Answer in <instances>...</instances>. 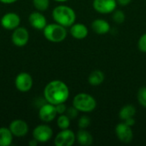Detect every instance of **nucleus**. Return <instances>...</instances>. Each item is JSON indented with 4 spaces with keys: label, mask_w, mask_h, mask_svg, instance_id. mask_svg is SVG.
<instances>
[{
    "label": "nucleus",
    "mask_w": 146,
    "mask_h": 146,
    "mask_svg": "<svg viewBox=\"0 0 146 146\" xmlns=\"http://www.w3.org/2000/svg\"><path fill=\"white\" fill-rule=\"evenodd\" d=\"M29 40V33L28 31L22 27H18L13 31L11 35L12 43L18 47L25 46Z\"/></svg>",
    "instance_id": "nucleus-10"
},
{
    "label": "nucleus",
    "mask_w": 146,
    "mask_h": 146,
    "mask_svg": "<svg viewBox=\"0 0 146 146\" xmlns=\"http://www.w3.org/2000/svg\"><path fill=\"white\" fill-rule=\"evenodd\" d=\"M124 122H125L126 124H127L128 126H130V127H133L134 124H135V119H134V117H133V118H130V119L125 121Z\"/></svg>",
    "instance_id": "nucleus-30"
},
{
    "label": "nucleus",
    "mask_w": 146,
    "mask_h": 146,
    "mask_svg": "<svg viewBox=\"0 0 146 146\" xmlns=\"http://www.w3.org/2000/svg\"><path fill=\"white\" fill-rule=\"evenodd\" d=\"M73 106L75 107L80 112L91 113L97 107V101L93 96L80 92L74 96L73 99Z\"/></svg>",
    "instance_id": "nucleus-3"
},
{
    "label": "nucleus",
    "mask_w": 146,
    "mask_h": 146,
    "mask_svg": "<svg viewBox=\"0 0 146 146\" xmlns=\"http://www.w3.org/2000/svg\"><path fill=\"white\" fill-rule=\"evenodd\" d=\"M117 4L116 0H93L92 3L95 11L103 15L113 13L116 9Z\"/></svg>",
    "instance_id": "nucleus-7"
},
{
    "label": "nucleus",
    "mask_w": 146,
    "mask_h": 146,
    "mask_svg": "<svg viewBox=\"0 0 146 146\" xmlns=\"http://www.w3.org/2000/svg\"><path fill=\"white\" fill-rule=\"evenodd\" d=\"M76 141L75 133L70 129L62 130L57 133L54 139V144L56 146H72Z\"/></svg>",
    "instance_id": "nucleus-6"
},
{
    "label": "nucleus",
    "mask_w": 146,
    "mask_h": 146,
    "mask_svg": "<svg viewBox=\"0 0 146 146\" xmlns=\"http://www.w3.org/2000/svg\"><path fill=\"white\" fill-rule=\"evenodd\" d=\"M33 4L38 11H45L50 6V0H33Z\"/></svg>",
    "instance_id": "nucleus-22"
},
{
    "label": "nucleus",
    "mask_w": 146,
    "mask_h": 146,
    "mask_svg": "<svg viewBox=\"0 0 146 146\" xmlns=\"http://www.w3.org/2000/svg\"><path fill=\"white\" fill-rule=\"evenodd\" d=\"M69 97V89L66 83L55 80L49 82L44 89V98L54 105L65 103Z\"/></svg>",
    "instance_id": "nucleus-1"
},
{
    "label": "nucleus",
    "mask_w": 146,
    "mask_h": 146,
    "mask_svg": "<svg viewBox=\"0 0 146 146\" xmlns=\"http://www.w3.org/2000/svg\"><path fill=\"white\" fill-rule=\"evenodd\" d=\"M70 121L71 120L68 118V116L66 114H62V115H59L57 121H56V124L61 130H64L69 127Z\"/></svg>",
    "instance_id": "nucleus-21"
},
{
    "label": "nucleus",
    "mask_w": 146,
    "mask_h": 146,
    "mask_svg": "<svg viewBox=\"0 0 146 146\" xmlns=\"http://www.w3.org/2000/svg\"><path fill=\"white\" fill-rule=\"evenodd\" d=\"M92 30L97 34H106L110 31V24L104 19H96L92 22Z\"/></svg>",
    "instance_id": "nucleus-16"
},
{
    "label": "nucleus",
    "mask_w": 146,
    "mask_h": 146,
    "mask_svg": "<svg viewBox=\"0 0 146 146\" xmlns=\"http://www.w3.org/2000/svg\"><path fill=\"white\" fill-rule=\"evenodd\" d=\"M112 19L116 24H122L126 20V15L122 10L115 9L112 13Z\"/></svg>",
    "instance_id": "nucleus-23"
},
{
    "label": "nucleus",
    "mask_w": 146,
    "mask_h": 146,
    "mask_svg": "<svg viewBox=\"0 0 146 146\" xmlns=\"http://www.w3.org/2000/svg\"><path fill=\"white\" fill-rule=\"evenodd\" d=\"M10 132L12 133L13 136L15 137H23L27 134L28 133V125L23 120H14L11 121L9 127Z\"/></svg>",
    "instance_id": "nucleus-13"
},
{
    "label": "nucleus",
    "mask_w": 146,
    "mask_h": 146,
    "mask_svg": "<svg viewBox=\"0 0 146 146\" xmlns=\"http://www.w3.org/2000/svg\"><path fill=\"white\" fill-rule=\"evenodd\" d=\"M105 80V75L101 70H94L88 76V83L92 86H100Z\"/></svg>",
    "instance_id": "nucleus-18"
},
{
    "label": "nucleus",
    "mask_w": 146,
    "mask_h": 146,
    "mask_svg": "<svg viewBox=\"0 0 146 146\" xmlns=\"http://www.w3.org/2000/svg\"><path fill=\"white\" fill-rule=\"evenodd\" d=\"M137 99L142 107L146 108V86H142L139 89L137 93Z\"/></svg>",
    "instance_id": "nucleus-24"
},
{
    "label": "nucleus",
    "mask_w": 146,
    "mask_h": 146,
    "mask_svg": "<svg viewBox=\"0 0 146 146\" xmlns=\"http://www.w3.org/2000/svg\"><path fill=\"white\" fill-rule=\"evenodd\" d=\"M117 1V3L121 6H127L128 4L131 3V2L133 0H116Z\"/></svg>",
    "instance_id": "nucleus-29"
},
{
    "label": "nucleus",
    "mask_w": 146,
    "mask_h": 146,
    "mask_svg": "<svg viewBox=\"0 0 146 146\" xmlns=\"http://www.w3.org/2000/svg\"><path fill=\"white\" fill-rule=\"evenodd\" d=\"M76 135L77 142L82 146H89L93 143V137L86 129H80Z\"/></svg>",
    "instance_id": "nucleus-17"
},
{
    "label": "nucleus",
    "mask_w": 146,
    "mask_h": 146,
    "mask_svg": "<svg viewBox=\"0 0 146 146\" xmlns=\"http://www.w3.org/2000/svg\"><path fill=\"white\" fill-rule=\"evenodd\" d=\"M28 21L30 25L37 30H43L47 25L46 18L40 11L31 13L28 17Z\"/></svg>",
    "instance_id": "nucleus-14"
},
{
    "label": "nucleus",
    "mask_w": 146,
    "mask_h": 146,
    "mask_svg": "<svg viewBox=\"0 0 146 146\" xmlns=\"http://www.w3.org/2000/svg\"><path fill=\"white\" fill-rule=\"evenodd\" d=\"M79 110L75 108V107H74V106H72V107H69V108H68L67 109V111H66V115L68 116V118L72 121V120H74V119H76L77 118V116H78V115H79Z\"/></svg>",
    "instance_id": "nucleus-26"
},
{
    "label": "nucleus",
    "mask_w": 146,
    "mask_h": 146,
    "mask_svg": "<svg viewBox=\"0 0 146 146\" xmlns=\"http://www.w3.org/2000/svg\"><path fill=\"white\" fill-rule=\"evenodd\" d=\"M115 135L119 141L123 144H129L133 139V132L132 127L126 124L124 121L118 123L115 127Z\"/></svg>",
    "instance_id": "nucleus-5"
},
{
    "label": "nucleus",
    "mask_w": 146,
    "mask_h": 146,
    "mask_svg": "<svg viewBox=\"0 0 146 146\" xmlns=\"http://www.w3.org/2000/svg\"><path fill=\"white\" fill-rule=\"evenodd\" d=\"M43 33L47 40L53 43H60L67 38L68 32L65 27L56 22L47 24L43 29Z\"/></svg>",
    "instance_id": "nucleus-4"
},
{
    "label": "nucleus",
    "mask_w": 146,
    "mask_h": 146,
    "mask_svg": "<svg viewBox=\"0 0 146 146\" xmlns=\"http://www.w3.org/2000/svg\"><path fill=\"white\" fill-rule=\"evenodd\" d=\"M17 0H0L1 3H7V4H9V3H13L15 2H16Z\"/></svg>",
    "instance_id": "nucleus-32"
},
{
    "label": "nucleus",
    "mask_w": 146,
    "mask_h": 146,
    "mask_svg": "<svg viewBox=\"0 0 146 146\" xmlns=\"http://www.w3.org/2000/svg\"><path fill=\"white\" fill-rule=\"evenodd\" d=\"M67 106L65 105V103H62V104H56V112H57V115H62V114H65L66 111H67Z\"/></svg>",
    "instance_id": "nucleus-28"
},
{
    "label": "nucleus",
    "mask_w": 146,
    "mask_h": 146,
    "mask_svg": "<svg viewBox=\"0 0 146 146\" xmlns=\"http://www.w3.org/2000/svg\"><path fill=\"white\" fill-rule=\"evenodd\" d=\"M69 33L74 38L81 40L87 37L89 33V30L87 27L83 23H74L70 27Z\"/></svg>",
    "instance_id": "nucleus-15"
},
{
    "label": "nucleus",
    "mask_w": 146,
    "mask_h": 146,
    "mask_svg": "<svg viewBox=\"0 0 146 146\" xmlns=\"http://www.w3.org/2000/svg\"><path fill=\"white\" fill-rule=\"evenodd\" d=\"M138 48L141 52L146 53V33L142 34L138 41Z\"/></svg>",
    "instance_id": "nucleus-27"
},
{
    "label": "nucleus",
    "mask_w": 146,
    "mask_h": 146,
    "mask_svg": "<svg viewBox=\"0 0 146 146\" xmlns=\"http://www.w3.org/2000/svg\"><path fill=\"white\" fill-rule=\"evenodd\" d=\"M38 144V142L33 138V139H31L30 141H29V145L30 146H36Z\"/></svg>",
    "instance_id": "nucleus-31"
},
{
    "label": "nucleus",
    "mask_w": 146,
    "mask_h": 146,
    "mask_svg": "<svg viewBox=\"0 0 146 146\" xmlns=\"http://www.w3.org/2000/svg\"><path fill=\"white\" fill-rule=\"evenodd\" d=\"M52 17L56 23L65 27H70L76 21L74 10L71 7L63 4L58 5L53 9Z\"/></svg>",
    "instance_id": "nucleus-2"
},
{
    "label": "nucleus",
    "mask_w": 146,
    "mask_h": 146,
    "mask_svg": "<svg viewBox=\"0 0 146 146\" xmlns=\"http://www.w3.org/2000/svg\"><path fill=\"white\" fill-rule=\"evenodd\" d=\"M33 136L38 143H46L52 138L53 130L45 124L38 125L33 129Z\"/></svg>",
    "instance_id": "nucleus-8"
},
{
    "label": "nucleus",
    "mask_w": 146,
    "mask_h": 146,
    "mask_svg": "<svg viewBox=\"0 0 146 146\" xmlns=\"http://www.w3.org/2000/svg\"><path fill=\"white\" fill-rule=\"evenodd\" d=\"M1 26L7 30H15L18 27H20L21 18L20 16L13 12L7 13L3 15L0 20Z\"/></svg>",
    "instance_id": "nucleus-12"
},
{
    "label": "nucleus",
    "mask_w": 146,
    "mask_h": 146,
    "mask_svg": "<svg viewBox=\"0 0 146 146\" xmlns=\"http://www.w3.org/2000/svg\"><path fill=\"white\" fill-rule=\"evenodd\" d=\"M91 124V119L87 115H82L78 121V127L80 129H86Z\"/></svg>",
    "instance_id": "nucleus-25"
},
{
    "label": "nucleus",
    "mask_w": 146,
    "mask_h": 146,
    "mask_svg": "<svg viewBox=\"0 0 146 146\" xmlns=\"http://www.w3.org/2000/svg\"><path fill=\"white\" fill-rule=\"evenodd\" d=\"M55 1H56V2H60V3H62V2H67V1H68V0H55Z\"/></svg>",
    "instance_id": "nucleus-33"
},
{
    "label": "nucleus",
    "mask_w": 146,
    "mask_h": 146,
    "mask_svg": "<svg viewBox=\"0 0 146 146\" xmlns=\"http://www.w3.org/2000/svg\"><path fill=\"white\" fill-rule=\"evenodd\" d=\"M57 115V112L56 110V105L45 103L39 108L38 111V117L42 121L44 122H50L52 121Z\"/></svg>",
    "instance_id": "nucleus-11"
},
{
    "label": "nucleus",
    "mask_w": 146,
    "mask_h": 146,
    "mask_svg": "<svg viewBox=\"0 0 146 146\" xmlns=\"http://www.w3.org/2000/svg\"><path fill=\"white\" fill-rule=\"evenodd\" d=\"M136 115V108L132 104H127L123 106L119 111V117L122 121H125L130 118H133Z\"/></svg>",
    "instance_id": "nucleus-19"
},
{
    "label": "nucleus",
    "mask_w": 146,
    "mask_h": 146,
    "mask_svg": "<svg viewBox=\"0 0 146 146\" xmlns=\"http://www.w3.org/2000/svg\"><path fill=\"white\" fill-rule=\"evenodd\" d=\"M13 141V134L9 128L0 127V146H9Z\"/></svg>",
    "instance_id": "nucleus-20"
},
{
    "label": "nucleus",
    "mask_w": 146,
    "mask_h": 146,
    "mask_svg": "<svg viewBox=\"0 0 146 146\" xmlns=\"http://www.w3.org/2000/svg\"><path fill=\"white\" fill-rule=\"evenodd\" d=\"M33 80L32 76L26 72L20 73L16 76L15 80V85L16 89L21 92H27L30 91L33 87Z\"/></svg>",
    "instance_id": "nucleus-9"
}]
</instances>
